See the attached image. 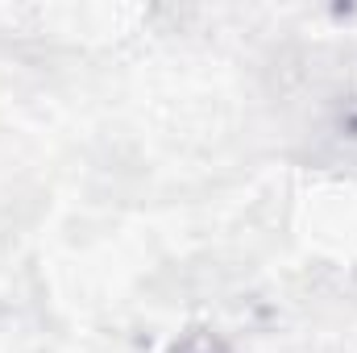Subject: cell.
Here are the masks:
<instances>
[{
	"mask_svg": "<svg viewBox=\"0 0 357 353\" xmlns=\"http://www.w3.org/2000/svg\"><path fill=\"white\" fill-rule=\"evenodd\" d=\"M171 353H229V350H225L212 333H191V337H187V341H178Z\"/></svg>",
	"mask_w": 357,
	"mask_h": 353,
	"instance_id": "obj_1",
	"label": "cell"
}]
</instances>
